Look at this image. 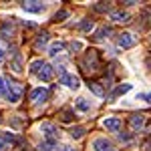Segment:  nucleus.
Masks as SVG:
<instances>
[{
  "label": "nucleus",
  "instance_id": "obj_14",
  "mask_svg": "<svg viewBox=\"0 0 151 151\" xmlns=\"http://www.w3.org/2000/svg\"><path fill=\"white\" fill-rule=\"evenodd\" d=\"M75 107H77V109H79V111H83V113H87V111H89V109H91V103H89V101H87V99H77V101H75Z\"/></svg>",
  "mask_w": 151,
  "mask_h": 151
},
{
  "label": "nucleus",
  "instance_id": "obj_24",
  "mask_svg": "<svg viewBox=\"0 0 151 151\" xmlns=\"http://www.w3.org/2000/svg\"><path fill=\"white\" fill-rule=\"evenodd\" d=\"M67 16H69V12L60 10V12H57V16H55V20H60V18H67Z\"/></svg>",
  "mask_w": 151,
  "mask_h": 151
},
{
  "label": "nucleus",
  "instance_id": "obj_6",
  "mask_svg": "<svg viewBox=\"0 0 151 151\" xmlns=\"http://www.w3.org/2000/svg\"><path fill=\"white\" fill-rule=\"evenodd\" d=\"M22 8L26 12H42L45 10V4L38 2V0H28V2H22Z\"/></svg>",
  "mask_w": 151,
  "mask_h": 151
},
{
  "label": "nucleus",
  "instance_id": "obj_23",
  "mask_svg": "<svg viewBox=\"0 0 151 151\" xmlns=\"http://www.w3.org/2000/svg\"><path fill=\"white\" fill-rule=\"evenodd\" d=\"M10 149V143L4 139V137H0V151H8Z\"/></svg>",
  "mask_w": 151,
  "mask_h": 151
},
{
  "label": "nucleus",
  "instance_id": "obj_28",
  "mask_svg": "<svg viewBox=\"0 0 151 151\" xmlns=\"http://www.w3.org/2000/svg\"><path fill=\"white\" fill-rule=\"evenodd\" d=\"M2 60H4V48L0 47V63H2Z\"/></svg>",
  "mask_w": 151,
  "mask_h": 151
},
{
  "label": "nucleus",
  "instance_id": "obj_26",
  "mask_svg": "<svg viewBox=\"0 0 151 151\" xmlns=\"http://www.w3.org/2000/svg\"><path fill=\"white\" fill-rule=\"evenodd\" d=\"M139 99H143V101L151 103V93H147V95H139Z\"/></svg>",
  "mask_w": 151,
  "mask_h": 151
},
{
  "label": "nucleus",
  "instance_id": "obj_12",
  "mask_svg": "<svg viewBox=\"0 0 151 151\" xmlns=\"http://www.w3.org/2000/svg\"><path fill=\"white\" fill-rule=\"evenodd\" d=\"M111 18L117 20V22H129V14L127 12H121V10H113L111 12Z\"/></svg>",
  "mask_w": 151,
  "mask_h": 151
},
{
  "label": "nucleus",
  "instance_id": "obj_20",
  "mask_svg": "<svg viewBox=\"0 0 151 151\" xmlns=\"http://www.w3.org/2000/svg\"><path fill=\"white\" fill-rule=\"evenodd\" d=\"M105 35H109V28H99L97 35H95V40H103Z\"/></svg>",
  "mask_w": 151,
  "mask_h": 151
},
{
  "label": "nucleus",
  "instance_id": "obj_17",
  "mask_svg": "<svg viewBox=\"0 0 151 151\" xmlns=\"http://www.w3.org/2000/svg\"><path fill=\"white\" fill-rule=\"evenodd\" d=\"M55 147H57L55 139H48V141H45V143H40V151H52Z\"/></svg>",
  "mask_w": 151,
  "mask_h": 151
},
{
  "label": "nucleus",
  "instance_id": "obj_3",
  "mask_svg": "<svg viewBox=\"0 0 151 151\" xmlns=\"http://www.w3.org/2000/svg\"><path fill=\"white\" fill-rule=\"evenodd\" d=\"M6 97H8L10 103H18L20 97H22V87H20V83H14V81L8 83V87H6Z\"/></svg>",
  "mask_w": 151,
  "mask_h": 151
},
{
  "label": "nucleus",
  "instance_id": "obj_8",
  "mask_svg": "<svg viewBox=\"0 0 151 151\" xmlns=\"http://www.w3.org/2000/svg\"><path fill=\"white\" fill-rule=\"evenodd\" d=\"M103 125H105L107 131H113V133H115V131L121 129V119H117V117H107L103 121Z\"/></svg>",
  "mask_w": 151,
  "mask_h": 151
},
{
  "label": "nucleus",
  "instance_id": "obj_11",
  "mask_svg": "<svg viewBox=\"0 0 151 151\" xmlns=\"http://www.w3.org/2000/svg\"><path fill=\"white\" fill-rule=\"evenodd\" d=\"M63 50H65V42H52L50 48H48V55L50 57H58Z\"/></svg>",
  "mask_w": 151,
  "mask_h": 151
},
{
  "label": "nucleus",
  "instance_id": "obj_21",
  "mask_svg": "<svg viewBox=\"0 0 151 151\" xmlns=\"http://www.w3.org/2000/svg\"><path fill=\"white\" fill-rule=\"evenodd\" d=\"M77 28H79V30H91V28H93V22H91V20H85V22H81Z\"/></svg>",
  "mask_w": 151,
  "mask_h": 151
},
{
  "label": "nucleus",
  "instance_id": "obj_29",
  "mask_svg": "<svg viewBox=\"0 0 151 151\" xmlns=\"http://www.w3.org/2000/svg\"><path fill=\"white\" fill-rule=\"evenodd\" d=\"M60 151H75V149H73V147H63Z\"/></svg>",
  "mask_w": 151,
  "mask_h": 151
},
{
  "label": "nucleus",
  "instance_id": "obj_25",
  "mask_svg": "<svg viewBox=\"0 0 151 151\" xmlns=\"http://www.w3.org/2000/svg\"><path fill=\"white\" fill-rule=\"evenodd\" d=\"M70 48H73V50H81L83 45H81V42H70Z\"/></svg>",
  "mask_w": 151,
  "mask_h": 151
},
{
  "label": "nucleus",
  "instance_id": "obj_30",
  "mask_svg": "<svg viewBox=\"0 0 151 151\" xmlns=\"http://www.w3.org/2000/svg\"><path fill=\"white\" fill-rule=\"evenodd\" d=\"M0 117H2V115H0ZM0 123H2V119H0Z\"/></svg>",
  "mask_w": 151,
  "mask_h": 151
},
{
  "label": "nucleus",
  "instance_id": "obj_7",
  "mask_svg": "<svg viewBox=\"0 0 151 151\" xmlns=\"http://www.w3.org/2000/svg\"><path fill=\"white\" fill-rule=\"evenodd\" d=\"M93 149L95 151H113V143L103 139V137H99V139L93 141Z\"/></svg>",
  "mask_w": 151,
  "mask_h": 151
},
{
  "label": "nucleus",
  "instance_id": "obj_22",
  "mask_svg": "<svg viewBox=\"0 0 151 151\" xmlns=\"http://www.w3.org/2000/svg\"><path fill=\"white\" fill-rule=\"evenodd\" d=\"M47 36L48 35H40V36H38V40H36V48H40V47H45V45H47V40H48Z\"/></svg>",
  "mask_w": 151,
  "mask_h": 151
},
{
  "label": "nucleus",
  "instance_id": "obj_9",
  "mask_svg": "<svg viewBox=\"0 0 151 151\" xmlns=\"http://www.w3.org/2000/svg\"><path fill=\"white\" fill-rule=\"evenodd\" d=\"M131 127L135 129V131H137V129H143V127H145V115H143V113L133 115V117H131Z\"/></svg>",
  "mask_w": 151,
  "mask_h": 151
},
{
  "label": "nucleus",
  "instance_id": "obj_13",
  "mask_svg": "<svg viewBox=\"0 0 151 151\" xmlns=\"http://www.w3.org/2000/svg\"><path fill=\"white\" fill-rule=\"evenodd\" d=\"M75 119V111L70 109V107H67V109H63L60 111V121H65V123H70Z\"/></svg>",
  "mask_w": 151,
  "mask_h": 151
},
{
  "label": "nucleus",
  "instance_id": "obj_1",
  "mask_svg": "<svg viewBox=\"0 0 151 151\" xmlns=\"http://www.w3.org/2000/svg\"><path fill=\"white\" fill-rule=\"evenodd\" d=\"M30 73L32 75H36L40 81H52V77H55V69L48 65V63H45V60H32L30 63Z\"/></svg>",
  "mask_w": 151,
  "mask_h": 151
},
{
  "label": "nucleus",
  "instance_id": "obj_4",
  "mask_svg": "<svg viewBox=\"0 0 151 151\" xmlns=\"http://www.w3.org/2000/svg\"><path fill=\"white\" fill-rule=\"evenodd\" d=\"M117 45H119L121 48L135 47V36L129 35V32H121V35H117Z\"/></svg>",
  "mask_w": 151,
  "mask_h": 151
},
{
  "label": "nucleus",
  "instance_id": "obj_2",
  "mask_svg": "<svg viewBox=\"0 0 151 151\" xmlns=\"http://www.w3.org/2000/svg\"><path fill=\"white\" fill-rule=\"evenodd\" d=\"M58 77H60V83H63V85H67L69 89H79V87H81L79 77H75V75L67 73L63 67H58Z\"/></svg>",
  "mask_w": 151,
  "mask_h": 151
},
{
  "label": "nucleus",
  "instance_id": "obj_18",
  "mask_svg": "<svg viewBox=\"0 0 151 151\" xmlns=\"http://www.w3.org/2000/svg\"><path fill=\"white\" fill-rule=\"evenodd\" d=\"M89 89H91V91H93L97 97H103V95H105V91L99 87V83H89Z\"/></svg>",
  "mask_w": 151,
  "mask_h": 151
},
{
  "label": "nucleus",
  "instance_id": "obj_27",
  "mask_svg": "<svg viewBox=\"0 0 151 151\" xmlns=\"http://www.w3.org/2000/svg\"><path fill=\"white\" fill-rule=\"evenodd\" d=\"M0 93H4V81H2V77H0Z\"/></svg>",
  "mask_w": 151,
  "mask_h": 151
},
{
  "label": "nucleus",
  "instance_id": "obj_10",
  "mask_svg": "<svg viewBox=\"0 0 151 151\" xmlns=\"http://www.w3.org/2000/svg\"><path fill=\"white\" fill-rule=\"evenodd\" d=\"M40 131L47 135L48 139H55V135H57V129H55V125H50V123H42L40 125Z\"/></svg>",
  "mask_w": 151,
  "mask_h": 151
},
{
  "label": "nucleus",
  "instance_id": "obj_5",
  "mask_svg": "<svg viewBox=\"0 0 151 151\" xmlns=\"http://www.w3.org/2000/svg\"><path fill=\"white\" fill-rule=\"evenodd\" d=\"M47 97H48V91L42 89V87H36V89L30 91V101H32V103H45Z\"/></svg>",
  "mask_w": 151,
  "mask_h": 151
},
{
  "label": "nucleus",
  "instance_id": "obj_15",
  "mask_svg": "<svg viewBox=\"0 0 151 151\" xmlns=\"http://www.w3.org/2000/svg\"><path fill=\"white\" fill-rule=\"evenodd\" d=\"M12 70H14V73H20V70H22V63H20V55H18V52L14 55V60H12Z\"/></svg>",
  "mask_w": 151,
  "mask_h": 151
},
{
  "label": "nucleus",
  "instance_id": "obj_16",
  "mask_svg": "<svg viewBox=\"0 0 151 151\" xmlns=\"http://www.w3.org/2000/svg\"><path fill=\"white\" fill-rule=\"evenodd\" d=\"M131 91V85H121V87H117L115 91H113V95L111 97H117V95H125V93H129Z\"/></svg>",
  "mask_w": 151,
  "mask_h": 151
},
{
  "label": "nucleus",
  "instance_id": "obj_19",
  "mask_svg": "<svg viewBox=\"0 0 151 151\" xmlns=\"http://www.w3.org/2000/svg\"><path fill=\"white\" fill-rule=\"evenodd\" d=\"M83 135H85V129L83 127H75L73 131H70V137H73V139H81Z\"/></svg>",
  "mask_w": 151,
  "mask_h": 151
}]
</instances>
